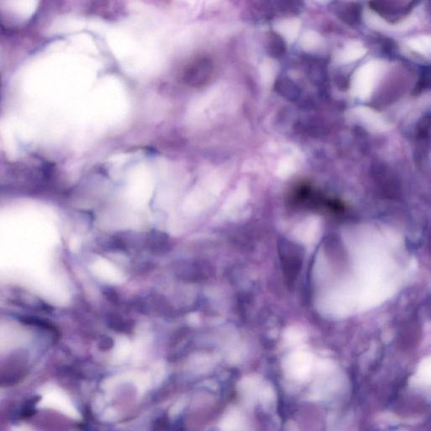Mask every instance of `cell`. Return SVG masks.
<instances>
[{"label":"cell","instance_id":"obj_1","mask_svg":"<svg viewBox=\"0 0 431 431\" xmlns=\"http://www.w3.org/2000/svg\"><path fill=\"white\" fill-rule=\"evenodd\" d=\"M214 65L211 60L199 58L185 68L183 81L189 86L201 87L211 81Z\"/></svg>","mask_w":431,"mask_h":431},{"label":"cell","instance_id":"obj_2","mask_svg":"<svg viewBox=\"0 0 431 431\" xmlns=\"http://www.w3.org/2000/svg\"><path fill=\"white\" fill-rule=\"evenodd\" d=\"M414 2H370V6L388 21L398 22L412 10Z\"/></svg>","mask_w":431,"mask_h":431},{"label":"cell","instance_id":"obj_3","mask_svg":"<svg viewBox=\"0 0 431 431\" xmlns=\"http://www.w3.org/2000/svg\"><path fill=\"white\" fill-rule=\"evenodd\" d=\"M45 401L47 405L55 407L56 409L65 412L68 416H77V412H76L70 400L66 397L62 395L61 393H51L45 397Z\"/></svg>","mask_w":431,"mask_h":431}]
</instances>
